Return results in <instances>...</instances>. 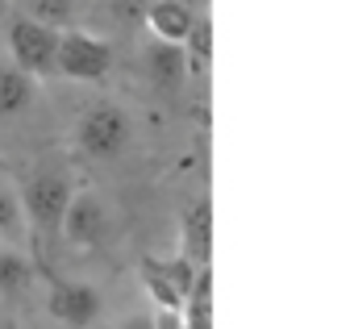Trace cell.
I'll return each mask as SVG.
<instances>
[{"label":"cell","instance_id":"cell-1","mask_svg":"<svg viewBox=\"0 0 354 329\" xmlns=\"http://www.w3.org/2000/svg\"><path fill=\"white\" fill-rule=\"evenodd\" d=\"M17 196H21V213H26L34 238L50 242L59 234V225H63V213H67L71 196H75V171L63 158H46L30 171V180H26V188Z\"/></svg>","mask_w":354,"mask_h":329},{"label":"cell","instance_id":"cell-2","mask_svg":"<svg viewBox=\"0 0 354 329\" xmlns=\"http://www.w3.org/2000/svg\"><path fill=\"white\" fill-rule=\"evenodd\" d=\"M59 34H63V30H50V26L30 21V17H21V13H17V17L9 21V34H5L9 55H13V67H21V71H26V75H34V79L55 75Z\"/></svg>","mask_w":354,"mask_h":329},{"label":"cell","instance_id":"cell-3","mask_svg":"<svg viewBox=\"0 0 354 329\" xmlns=\"http://www.w3.org/2000/svg\"><path fill=\"white\" fill-rule=\"evenodd\" d=\"M113 67V46L100 34L88 30H63L59 34V55H55V75L80 79V84H96L104 79Z\"/></svg>","mask_w":354,"mask_h":329},{"label":"cell","instance_id":"cell-4","mask_svg":"<svg viewBox=\"0 0 354 329\" xmlns=\"http://www.w3.org/2000/svg\"><path fill=\"white\" fill-rule=\"evenodd\" d=\"M129 138H133V121L117 104H100V109L84 113L75 125V146L88 158H117L129 146Z\"/></svg>","mask_w":354,"mask_h":329},{"label":"cell","instance_id":"cell-5","mask_svg":"<svg viewBox=\"0 0 354 329\" xmlns=\"http://www.w3.org/2000/svg\"><path fill=\"white\" fill-rule=\"evenodd\" d=\"M59 234H63L71 246H80V250L104 246V242L113 238V209H109V200H104L100 192L75 188V196H71V205H67V213H63Z\"/></svg>","mask_w":354,"mask_h":329},{"label":"cell","instance_id":"cell-6","mask_svg":"<svg viewBox=\"0 0 354 329\" xmlns=\"http://www.w3.org/2000/svg\"><path fill=\"white\" fill-rule=\"evenodd\" d=\"M46 308H50V317L63 321L67 329H88V325L100 317L104 300H100V292L88 288V283H55Z\"/></svg>","mask_w":354,"mask_h":329},{"label":"cell","instance_id":"cell-7","mask_svg":"<svg viewBox=\"0 0 354 329\" xmlns=\"http://www.w3.org/2000/svg\"><path fill=\"white\" fill-rule=\"evenodd\" d=\"M142 63H146V79L158 88V92H175V88H184V79H188V50L180 46V42H150L146 46V55H142Z\"/></svg>","mask_w":354,"mask_h":329},{"label":"cell","instance_id":"cell-8","mask_svg":"<svg viewBox=\"0 0 354 329\" xmlns=\"http://www.w3.org/2000/svg\"><path fill=\"white\" fill-rule=\"evenodd\" d=\"M180 254L196 267H209V254H213V205L209 200H196L188 213H184V225H180Z\"/></svg>","mask_w":354,"mask_h":329},{"label":"cell","instance_id":"cell-9","mask_svg":"<svg viewBox=\"0 0 354 329\" xmlns=\"http://www.w3.org/2000/svg\"><path fill=\"white\" fill-rule=\"evenodd\" d=\"M146 26H150V34L158 42H180L184 46L188 34H192V26H196V9L175 5V0H158V5L146 9Z\"/></svg>","mask_w":354,"mask_h":329},{"label":"cell","instance_id":"cell-10","mask_svg":"<svg viewBox=\"0 0 354 329\" xmlns=\"http://www.w3.org/2000/svg\"><path fill=\"white\" fill-rule=\"evenodd\" d=\"M38 79L26 75L21 67H0V117H17L34 104Z\"/></svg>","mask_w":354,"mask_h":329},{"label":"cell","instance_id":"cell-11","mask_svg":"<svg viewBox=\"0 0 354 329\" xmlns=\"http://www.w3.org/2000/svg\"><path fill=\"white\" fill-rule=\"evenodd\" d=\"M9 5H17L21 17L42 21L50 30H71L75 21V0H9Z\"/></svg>","mask_w":354,"mask_h":329},{"label":"cell","instance_id":"cell-12","mask_svg":"<svg viewBox=\"0 0 354 329\" xmlns=\"http://www.w3.org/2000/svg\"><path fill=\"white\" fill-rule=\"evenodd\" d=\"M34 283V267L17 254V250H0V296L5 300H21Z\"/></svg>","mask_w":354,"mask_h":329},{"label":"cell","instance_id":"cell-13","mask_svg":"<svg viewBox=\"0 0 354 329\" xmlns=\"http://www.w3.org/2000/svg\"><path fill=\"white\" fill-rule=\"evenodd\" d=\"M154 267H158V275L171 283V292H175V296L188 300V292H192V283H196V271H201L196 263H188V258L180 254L175 263H154Z\"/></svg>","mask_w":354,"mask_h":329},{"label":"cell","instance_id":"cell-14","mask_svg":"<svg viewBox=\"0 0 354 329\" xmlns=\"http://www.w3.org/2000/svg\"><path fill=\"white\" fill-rule=\"evenodd\" d=\"M184 50H188V63H209V55H213V26H209V17H196Z\"/></svg>","mask_w":354,"mask_h":329},{"label":"cell","instance_id":"cell-15","mask_svg":"<svg viewBox=\"0 0 354 329\" xmlns=\"http://www.w3.org/2000/svg\"><path fill=\"white\" fill-rule=\"evenodd\" d=\"M21 229V196L13 188H0V238H13Z\"/></svg>","mask_w":354,"mask_h":329},{"label":"cell","instance_id":"cell-16","mask_svg":"<svg viewBox=\"0 0 354 329\" xmlns=\"http://www.w3.org/2000/svg\"><path fill=\"white\" fill-rule=\"evenodd\" d=\"M146 288H150V292H158V304H162V308H180V304H184L180 296L171 292V283L158 275V267H154V263H146Z\"/></svg>","mask_w":354,"mask_h":329},{"label":"cell","instance_id":"cell-17","mask_svg":"<svg viewBox=\"0 0 354 329\" xmlns=\"http://www.w3.org/2000/svg\"><path fill=\"white\" fill-rule=\"evenodd\" d=\"M209 312H213L209 300H188V329H209Z\"/></svg>","mask_w":354,"mask_h":329},{"label":"cell","instance_id":"cell-18","mask_svg":"<svg viewBox=\"0 0 354 329\" xmlns=\"http://www.w3.org/2000/svg\"><path fill=\"white\" fill-rule=\"evenodd\" d=\"M121 329H158V325H154V317H146V312H138V317H129V321H125Z\"/></svg>","mask_w":354,"mask_h":329},{"label":"cell","instance_id":"cell-19","mask_svg":"<svg viewBox=\"0 0 354 329\" xmlns=\"http://www.w3.org/2000/svg\"><path fill=\"white\" fill-rule=\"evenodd\" d=\"M175 5H188V9H196V5H201V0H175Z\"/></svg>","mask_w":354,"mask_h":329},{"label":"cell","instance_id":"cell-20","mask_svg":"<svg viewBox=\"0 0 354 329\" xmlns=\"http://www.w3.org/2000/svg\"><path fill=\"white\" fill-rule=\"evenodd\" d=\"M5 13H9V0H0V21H5Z\"/></svg>","mask_w":354,"mask_h":329},{"label":"cell","instance_id":"cell-21","mask_svg":"<svg viewBox=\"0 0 354 329\" xmlns=\"http://www.w3.org/2000/svg\"><path fill=\"white\" fill-rule=\"evenodd\" d=\"M30 329H38V325H30Z\"/></svg>","mask_w":354,"mask_h":329}]
</instances>
